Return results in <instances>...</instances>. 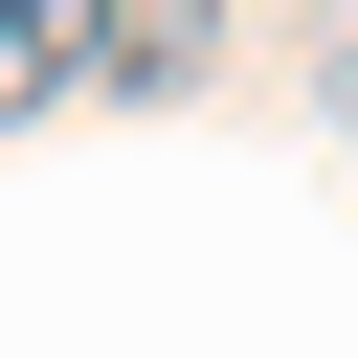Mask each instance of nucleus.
I'll list each match as a JSON object with an SVG mask.
<instances>
[{
  "mask_svg": "<svg viewBox=\"0 0 358 358\" xmlns=\"http://www.w3.org/2000/svg\"><path fill=\"white\" fill-rule=\"evenodd\" d=\"M179 67H201V22H179V0H112V45H90V90H179Z\"/></svg>",
  "mask_w": 358,
  "mask_h": 358,
  "instance_id": "nucleus-2",
  "label": "nucleus"
},
{
  "mask_svg": "<svg viewBox=\"0 0 358 358\" xmlns=\"http://www.w3.org/2000/svg\"><path fill=\"white\" fill-rule=\"evenodd\" d=\"M90 45H112V0H0V134H22V112H67V90H90Z\"/></svg>",
  "mask_w": 358,
  "mask_h": 358,
  "instance_id": "nucleus-1",
  "label": "nucleus"
},
{
  "mask_svg": "<svg viewBox=\"0 0 358 358\" xmlns=\"http://www.w3.org/2000/svg\"><path fill=\"white\" fill-rule=\"evenodd\" d=\"M336 112H358V22H336Z\"/></svg>",
  "mask_w": 358,
  "mask_h": 358,
  "instance_id": "nucleus-3",
  "label": "nucleus"
}]
</instances>
